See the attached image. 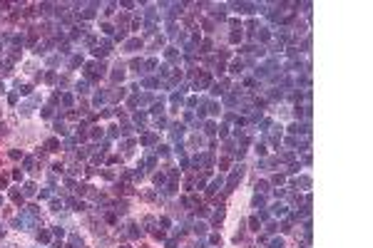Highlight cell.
I'll return each instance as SVG.
<instances>
[{"mask_svg":"<svg viewBox=\"0 0 373 248\" xmlns=\"http://www.w3.org/2000/svg\"><path fill=\"white\" fill-rule=\"evenodd\" d=\"M109 52H112V45H109V40H105V42H102V45L95 50V55H97V57H105V55H109Z\"/></svg>","mask_w":373,"mask_h":248,"instance_id":"6da1fadb","label":"cell"},{"mask_svg":"<svg viewBox=\"0 0 373 248\" xmlns=\"http://www.w3.org/2000/svg\"><path fill=\"white\" fill-rule=\"evenodd\" d=\"M122 77H124V67H122V65H117V67H115V72H112V80L117 82V80H122Z\"/></svg>","mask_w":373,"mask_h":248,"instance_id":"7a4b0ae2","label":"cell"},{"mask_svg":"<svg viewBox=\"0 0 373 248\" xmlns=\"http://www.w3.org/2000/svg\"><path fill=\"white\" fill-rule=\"evenodd\" d=\"M45 146H47V151H57V149H60V142H57V139H50Z\"/></svg>","mask_w":373,"mask_h":248,"instance_id":"3957f363","label":"cell"},{"mask_svg":"<svg viewBox=\"0 0 373 248\" xmlns=\"http://www.w3.org/2000/svg\"><path fill=\"white\" fill-rule=\"evenodd\" d=\"M139 45H142L139 40H129V42H127V52H135V50H137Z\"/></svg>","mask_w":373,"mask_h":248,"instance_id":"277c9868","label":"cell"},{"mask_svg":"<svg viewBox=\"0 0 373 248\" xmlns=\"http://www.w3.org/2000/svg\"><path fill=\"white\" fill-rule=\"evenodd\" d=\"M62 104H65V107L72 104V94H62Z\"/></svg>","mask_w":373,"mask_h":248,"instance_id":"5b68a950","label":"cell"},{"mask_svg":"<svg viewBox=\"0 0 373 248\" xmlns=\"http://www.w3.org/2000/svg\"><path fill=\"white\" fill-rule=\"evenodd\" d=\"M32 194H35V184H28L25 186V196H32Z\"/></svg>","mask_w":373,"mask_h":248,"instance_id":"8992f818","label":"cell"},{"mask_svg":"<svg viewBox=\"0 0 373 248\" xmlns=\"http://www.w3.org/2000/svg\"><path fill=\"white\" fill-rule=\"evenodd\" d=\"M37 238H40L42 243H47V241H50V233H47V231H40V236H37Z\"/></svg>","mask_w":373,"mask_h":248,"instance_id":"52a82bcc","label":"cell"},{"mask_svg":"<svg viewBox=\"0 0 373 248\" xmlns=\"http://www.w3.org/2000/svg\"><path fill=\"white\" fill-rule=\"evenodd\" d=\"M135 122H137V124H144V122H147V114H137Z\"/></svg>","mask_w":373,"mask_h":248,"instance_id":"ba28073f","label":"cell"},{"mask_svg":"<svg viewBox=\"0 0 373 248\" xmlns=\"http://www.w3.org/2000/svg\"><path fill=\"white\" fill-rule=\"evenodd\" d=\"M194 231H197V233H204V231H207V226H204V223H197Z\"/></svg>","mask_w":373,"mask_h":248,"instance_id":"9c48e42d","label":"cell"},{"mask_svg":"<svg viewBox=\"0 0 373 248\" xmlns=\"http://www.w3.org/2000/svg\"><path fill=\"white\" fill-rule=\"evenodd\" d=\"M152 142H154V134H147V137L142 139V144H152Z\"/></svg>","mask_w":373,"mask_h":248,"instance_id":"30bf717a","label":"cell"},{"mask_svg":"<svg viewBox=\"0 0 373 248\" xmlns=\"http://www.w3.org/2000/svg\"><path fill=\"white\" fill-rule=\"evenodd\" d=\"M3 131H5V124H0V134H3Z\"/></svg>","mask_w":373,"mask_h":248,"instance_id":"8fae6325","label":"cell"},{"mask_svg":"<svg viewBox=\"0 0 373 248\" xmlns=\"http://www.w3.org/2000/svg\"><path fill=\"white\" fill-rule=\"evenodd\" d=\"M0 203H3V199H0Z\"/></svg>","mask_w":373,"mask_h":248,"instance_id":"7c38bea8","label":"cell"},{"mask_svg":"<svg viewBox=\"0 0 373 248\" xmlns=\"http://www.w3.org/2000/svg\"><path fill=\"white\" fill-rule=\"evenodd\" d=\"M122 248H127V246H122Z\"/></svg>","mask_w":373,"mask_h":248,"instance_id":"4fadbf2b","label":"cell"}]
</instances>
